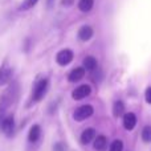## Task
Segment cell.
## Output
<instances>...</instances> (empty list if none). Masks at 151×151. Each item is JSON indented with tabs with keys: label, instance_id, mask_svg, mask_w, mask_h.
I'll use <instances>...</instances> for the list:
<instances>
[{
	"label": "cell",
	"instance_id": "4fadbf2b",
	"mask_svg": "<svg viewBox=\"0 0 151 151\" xmlns=\"http://www.w3.org/2000/svg\"><path fill=\"white\" fill-rule=\"evenodd\" d=\"M83 76H85V68H76L69 73L68 80L70 82H77V81L82 80Z\"/></svg>",
	"mask_w": 151,
	"mask_h": 151
},
{
	"label": "cell",
	"instance_id": "8fae6325",
	"mask_svg": "<svg viewBox=\"0 0 151 151\" xmlns=\"http://www.w3.org/2000/svg\"><path fill=\"white\" fill-rule=\"evenodd\" d=\"M40 137H41V127L39 125H33L29 129V134H28L29 142L35 143V142H37L40 139Z\"/></svg>",
	"mask_w": 151,
	"mask_h": 151
},
{
	"label": "cell",
	"instance_id": "603a6c76",
	"mask_svg": "<svg viewBox=\"0 0 151 151\" xmlns=\"http://www.w3.org/2000/svg\"><path fill=\"white\" fill-rule=\"evenodd\" d=\"M4 117H5L4 111L0 110V131H1V125H3V121H4Z\"/></svg>",
	"mask_w": 151,
	"mask_h": 151
},
{
	"label": "cell",
	"instance_id": "8992f818",
	"mask_svg": "<svg viewBox=\"0 0 151 151\" xmlns=\"http://www.w3.org/2000/svg\"><path fill=\"white\" fill-rule=\"evenodd\" d=\"M12 76H13L12 68H11L7 63H4L1 66H0V86L9 82Z\"/></svg>",
	"mask_w": 151,
	"mask_h": 151
},
{
	"label": "cell",
	"instance_id": "ffe728a7",
	"mask_svg": "<svg viewBox=\"0 0 151 151\" xmlns=\"http://www.w3.org/2000/svg\"><path fill=\"white\" fill-rule=\"evenodd\" d=\"M53 151H66V147L63 142H57V143L53 146Z\"/></svg>",
	"mask_w": 151,
	"mask_h": 151
},
{
	"label": "cell",
	"instance_id": "d6986e66",
	"mask_svg": "<svg viewBox=\"0 0 151 151\" xmlns=\"http://www.w3.org/2000/svg\"><path fill=\"white\" fill-rule=\"evenodd\" d=\"M142 139L146 143L151 142V126H145L143 127V130H142Z\"/></svg>",
	"mask_w": 151,
	"mask_h": 151
},
{
	"label": "cell",
	"instance_id": "9c48e42d",
	"mask_svg": "<svg viewBox=\"0 0 151 151\" xmlns=\"http://www.w3.org/2000/svg\"><path fill=\"white\" fill-rule=\"evenodd\" d=\"M93 37V28L89 25H83L78 29V39L81 41H89Z\"/></svg>",
	"mask_w": 151,
	"mask_h": 151
},
{
	"label": "cell",
	"instance_id": "7402d4cb",
	"mask_svg": "<svg viewBox=\"0 0 151 151\" xmlns=\"http://www.w3.org/2000/svg\"><path fill=\"white\" fill-rule=\"evenodd\" d=\"M74 4V0H61V5H65V7H70Z\"/></svg>",
	"mask_w": 151,
	"mask_h": 151
},
{
	"label": "cell",
	"instance_id": "e0dca14e",
	"mask_svg": "<svg viewBox=\"0 0 151 151\" xmlns=\"http://www.w3.org/2000/svg\"><path fill=\"white\" fill-rule=\"evenodd\" d=\"M39 3V0H24L20 5V11H28L31 8H33L35 5Z\"/></svg>",
	"mask_w": 151,
	"mask_h": 151
},
{
	"label": "cell",
	"instance_id": "2e32d148",
	"mask_svg": "<svg viewBox=\"0 0 151 151\" xmlns=\"http://www.w3.org/2000/svg\"><path fill=\"white\" fill-rule=\"evenodd\" d=\"M94 5V0H80L78 1V8L82 12H90Z\"/></svg>",
	"mask_w": 151,
	"mask_h": 151
},
{
	"label": "cell",
	"instance_id": "277c9868",
	"mask_svg": "<svg viewBox=\"0 0 151 151\" xmlns=\"http://www.w3.org/2000/svg\"><path fill=\"white\" fill-rule=\"evenodd\" d=\"M73 57H74V55L70 49H63L57 53V56H56V61H57L58 65L66 66L73 61Z\"/></svg>",
	"mask_w": 151,
	"mask_h": 151
},
{
	"label": "cell",
	"instance_id": "ba28073f",
	"mask_svg": "<svg viewBox=\"0 0 151 151\" xmlns=\"http://www.w3.org/2000/svg\"><path fill=\"white\" fill-rule=\"evenodd\" d=\"M137 125V117L134 113H126L123 114V127L126 130H133Z\"/></svg>",
	"mask_w": 151,
	"mask_h": 151
},
{
	"label": "cell",
	"instance_id": "9a60e30c",
	"mask_svg": "<svg viewBox=\"0 0 151 151\" xmlns=\"http://www.w3.org/2000/svg\"><path fill=\"white\" fill-rule=\"evenodd\" d=\"M113 114L114 117H122L125 114V105H123L122 101H115L114 105H113Z\"/></svg>",
	"mask_w": 151,
	"mask_h": 151
},
{
	"label": "cell",
	"instance_id": "cb8c5ba5",
	"mask_svg": "<svg viewBox=\"0 0 151 151\" xmlns=\"http://www.w3.org/2000/svg\"><path fill=\"white\" fill-rule=\"evenodd\" d=\"M47 4H48V7H52L53 4H55V0H47Z\"/></svg>",
	"mask_w": 151,
	"mask_h": 151
},
{
	"label": "cell",
	"instance_id": "52a82bcc",
	"mask_svg": "<svg viewBox=\"0 0 151 151\" xmlns=\"http://www.w3.org/2000/svg\"><path fill=\"white\" fill-rule=\"evenodd\" d=\"M90 93H91L90 86L89 85H81V86H78V88H76L73 90L72 97H73V99L78 101V99H82V98H85V97H88Z\"/></svg>",
	"mask_w": 151,
	"mask_h": 151
},
{
	"label": "cell",
	"instance_id": "6da1fadb",
	"mask_svg": "<svg viewBox=\"0 0 151 151\" xmlns=\"http://www.w3.org/2000/svg\"><path fill=\"white\" fill-rule=\"evenodd\" d=\"M48 88H49V81H48L47 77H40L36 80L33 85V93H32V99L35 102H40L42 98L45 97L48 91Z\"/></svg>",
	"mask_w": 151,
	"mask_h": 151
},
{
	"label": "cell",
	"instance_id": "ac0fdd59",
	"mask_svg": "<svg viewBox=\"0 0 151 151\" xmlns=\"http://www.w3.org/2000/svg\"><path fill=\"white\" fill-rule=\"evenodd\" d=\"M109 151H123V143L121 139H115L111 142L109 147Z\"/></svg>",
	"mask_w": 151,
	"mask_h": 151
},
{
	"label": "cell",
	"instance_id": "5bb4252c",
	"mask_svg": "<svg viewBox=\"0 0 151 151\" xmlns=\"http://www.w3.org/2000/svg\"><path fill=\"white\" fill-rule=\"evenodd\" d=\"M107 147V138L105 135H98L94 139V149L97 151H105Z\"/></svg>",
	"mask_w": 151,
	"mask_h": 151
},
{
	"label": "cell",
	"instance_id": "30bf717a",
	"mask_svg": "<svg viewBox=\"0 0 151 151\" xmlns=\"http://www.w3.org/2000/svg\"><path fill=\"white\" fill-rule=\"evenodd\" d=\"M94 139H96V130L91 127L85 129V130L82 131V134H81V142H82L83 145L90 143V142L94 141Z\"/></svg>",
	"mask_w": 151,
	"mask_h": 151
},
{
	"label": "cell",
	"instance_id": "7a4b0ae2",
	"mask_svg": "<svg viewBox=\"0 0 151 151\" xmlns=\"http://www.w3.org/2000/svg\"><path fill=\"white\" fill-rule=\"evenodd\" d=\"M17 93H19L17 83H12V85L5 90V93L0 97V110L5 111V109L9 107L11 105H12V102H15V99L17 98Z\"/></svg>",
	"mask_w": 151,
	"mask_h": 151
},
{
	"label": "cell",
	"instance_id": "44dd1931",
	"mask_svg": "<svg viewBox=\"0 0 151 151\" xmlns=\"http://www.w3.org/2000/svg\"><path fill=\"white\" fill-rule=\"evenodd\" d=\"M145 97H146L147 104H151V86H150V88H147L146 93H145Z\"/></svg>",
	"mask_w": 151,
	"mask_h": 151
},
{
	"label": "cell",
	"instance_id": "5b68a950",
	"mask_svg": "<svg viewBox=\"0 0 151 151\" xmlns=\"http://www.w3.org/2000/svg\"><path fill=\"white\" fill-rule=\"evenodd\" d=\"M1 131L5 134L7 137H11L15 131V118L13 115H5L4 121H3V125H1Z\"/></svg>",
	"mask_w": 151,
	"mask_h": 151
},
{
	"label": "cell",
	"instance_id": "7c38bea8",
	"mask_svg": "<svg viewBox=\"0 0 151 151\" xmlns=\"http://www.w3.org/2000/svg\"><path fill=\"white\" fill-rule=\"evenodd\" d=\"M83 68L89 72H93L98 68V61H97L96 57L93 56H88V57L83 58Z\"/></svg>",
	"mask_w": 151,
	"mask_h": 151
},
{
	"label": "cell",
	"instance_id": "3957f363",
	"mask_svg": "<svg viewBox=\"0 0 151 151\" xmlns=\"http://www.w3.org/2000/svg\"><path fill=\"white\" fill-rule=\"evenodd\" d=\"M93 113H94V109L91 105H82V106H80L78 109H76L73 118L77 121V122H82V121H85L86 118L91 117Z\"/></svg>",
	"mask_w": 151,
	"mask_h": 151
}]
</instances>
